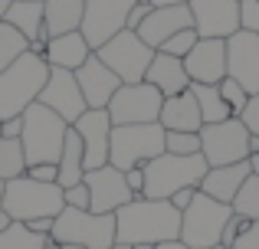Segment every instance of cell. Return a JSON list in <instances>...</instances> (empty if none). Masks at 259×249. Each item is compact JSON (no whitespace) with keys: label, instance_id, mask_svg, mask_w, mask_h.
I'll return each instance as SVG.
<instances>
[{"label":"cell","instance_id":"obj_1","mask_svg":"<svg viewBox=\"0 0 259 249\" xmlns=\"http://www.w3.org/2000/svg\"><path fill=\"white\" fill-rule=\"evenodd\" d=\"M181 220L184 213L171 200H151V197H135L121 210H115V233L118 243L138 246V243H167L181 239Z\"/></svg>","mask_w":259,"mask_h":249},{"label":"cell","instance_id":"obj_2","mask_svg":"<svg viewBox=\"0 0 259 249\" xmlns=\"http://www.w3.org/2000/svg\"><path fill=\"white\" fill-rule=\"evenodd\" d=\"M46 79H50V63L36 53H23L10 69L0 72V122L17 118L39 102Z\"/></svg>","mask_w":259,"mask_h":249},{"label":"cell","instance_id":"obj_3","mask_svg":"<svg viewBox=\"0 0 259 249\" xmlns=\"http://www.w3.org/2000/svg\"><path fill=\"white\" fill-rule=\"evenodd\" d=\"M69 128L72 125L66 118H59L53 109H46L43 102H33L23 112V134H20L26 167L30 164H59Z\"/></svg>","mask_w":259,"mask_h":249},{"label":"cell","instance_id":"obj_4","mask_svg":"<svg viewBox=\"0 0 259 249\" xmlns=\"http://www.w3.org/2000/svg\"><path fill=\"white\" fill-rule=\"evenodd\" d=\"M141 167H145V193L141 197L151 200H171L184 187H200L203 174L210 171L203 154H167V151Z\"/></svg>","mask_w":259,"mask_h":249},{"label":"cell","instance_id":"obj_5","mask_svg":"<svg viewBox=\"0 0 259 249\" xmlns=\"http://www.w3.org/2000/svg\"><path fill=\"white\" fill-rule=\"evenodd\" d=\"M4 210L20 223H30V220H39V217L56 220L66 210V190L59 184H39L30 174H20V177L7 180Z\"/></svg>","mask_w":259,"mask_h":249},{"label":"cell","instance_id":"obj_6","mask_svg":"<svg viewBox=\"0 0 259 249\" xmlns=\"http://www.w3.org/2000/svg\"><path fill=\"white\" fill-rule=\"evenodd\" d=\"M164 125H115L112 128V144H108V164L118 171H132V167L148 164L151 158L164 154Z\"/></svg>","mask_w":259,"mask_h":249},{"label":"cell","instance_id":"obj_7","mask_svg":"<svg viewBox=\"0 0 259 249\" xmlns=\"http://www.w3.org/2000/svg\"><path fill=\"white\" fill-rule=\"evenodd\" d=\"M53 243H79L85 249H108L118 243V233H115V213H92V210H76V207H66L56 217L50 233Z\"/></svg>","mask_w":259,"mask_h":249},{"label":"cell","instance_id":"obj_8","mask_svg":"<svg viewBox=\"0 0 259 249\" xmlns=\"http://www.w3.org/2000/svg\"><path fill=\"white\" fill-rule=\"evenodd\" d=\"M230 217H233L230 204H220V200L197 190L194 204L184 210V220H181V243H187L190 249L220 246L223 226L230 223Z\"/></svg>","mask_w":259,"mask_h":249},{"label":"cell","instance_id":"obj_9","mask_svg":"<svg viewBox=\"0 0 259 249\" xmlns=\"http://www.w3.org/2000/svg\"><path fill=\"white\" fill-rule=\"evenodd\" d=\"M154 53L158 49H151L135 30H121L118 36H112L105 46H99L95 56H99L121 82H145Z\"/></svg>","mask_w":259,"mask_h":249},{"label":"cell","instance_id":"obj_10","mask_svg":"<svg viewBox=\"0 0 259 249\" xmlns=\"http://www.w3.org/2000/svg\"><path fill=\"white\" fill-rule=\"evenodd\" d=\"M249 131L243 125V118H227L217 125H203L200 128V154L207 158L210 167H227V164H240L249 161Z\"/></svg>","mask_w":259,"mask_h":249},{"label":"cell","instance_id":"obj_11","mask_svg":"<svg viewBox=\"0 0 259 249\" xmlns=\"http://www.w3.org/2000/svg\"><path fill=\"white\" fill-rule=\"evenodd\" d=\"M161 105L164 95L151 82H125L108 102L112 125H151L161 122Z\"/></svg>","mask_w":259,"mask_h":249},{"label":"cell","instance_id":"obj_12","mask_svg":"<svg viewBox=\"0 0 259 249\" xmlns=\"http://www.w3.org/2000/svg\"><path fill=\"white\" fill-rule=\"evenodd\" d=\"M138 0H85L82 13V36L92 49L105 46L112 36L128 30V13Z\"/></svg>","mask_w":259,"mask_h":249},{"label":"cell","instance_id":"obj_13","mask_svg":"<svg viewBox=\"0 0 259 249\" xmlns=\"http://www.w3.org/2000/svg\"><path fill=\"white\" fill-rule=\"evenodd\" d=\"M39 102H43L46 109H53L59 118H66L69 125H76L89 112L85 95H82V89H79V79H76L72 69H53L50 66V79H46L43 92H39Z\"/></svg>","mask_w":259,"mask_h":249},{"label":"cell","instance_id":"obj_14","mask_svg":"<svg viewBox=\"0 0 259 249\" xmlns=\"http://www.w3.org/2000/svg\"><path fill=\"white\" fill-rule=\"evenodd\" d=\"M227 76L236 79L249 95L259 92V33L236 30L227 36Z\"/></svg>","mask_w":259,"mask_h":249},{"label":"cell","instance_id":"obj_15","mask_svg":"<svg viewBox=\"0 0 259 249\" xmlns=\"http://www.w3.org/2000/svg\"><path fill=\"white\" fill-rule=\"evenodd\" d=\"M85 184L92 193V213H115L135 200V190L128 187L125 171H118L115 164L85 171Z\"/></svg>","mask_w":259,"mask_h":249},{"label":"cell","instance_id":"obj_16","mask_svg":"<svg viewBox=\"0 0 259 249\" xmlns=\"http://www.w3.org/2000/svg\"><path fill=\"white\" fill-rule=\"evenodd\" d=\"M184 69H187L190 82L220 85L227 79V39L200 36L197 46L184 56Z\"/></svg>","mask_w":259,"mask_h":249},{"label":"cell","instance_id":"obj_17","mask_svg":"<svg viewBox=\"0 0 259 249\" xmlns=\"http://www.w3.org/2000/svg\"><path fill=\"white\" fill-rule=\"evenodd\" d=\"M187 7L200 36L227 39L240 30V0H190Z\"/></svg>","mask_w":259,"mask_h":249},{"label":"cell","instance_id":"obj_18","mask_svg":"<svg viewBox=\"0 0 259 249\" xmlns=\"http://www.w3.org/2000/svg\"><path fill=\"white\" fill-rule=\"evenodd\" d=\"M82 138V151H85V171L108 164V144H112V118L108 109H89L76 125H72Z\"/></svg>","mask_w":259,"mask_h":249},{"label":"cell","instance_id":"obj_19","mask_svg":"<svg viewBox=\"0 0 259 249\" xmlns=\"http://www.w3.org/2000/svg\"><path fill=\"white\" fill-rule=\"evenodd\" d=\"M76 79H79V89H82L89 109H108L112 95L125 85L99 56H95V53L82 63V69H76Z\"/></svg>","mask_w":259,"mask_h":249},{"label":"cell","instance_id":"obj_20","mask_svg":"<svg viewBox=\"0 0 259 249\" xmlns=\"http://www.w3.org/2000/svg\"><path fill=\"white\" fill-rule=\"evenodd\" d=\"M190 26H194V17H190L187 4H181V7H151V13L145 17V23L135 33H138L151 49H161V43H167L174 33L190 30Z\"/></svg>","mask_w":259,"mask_h":249},{"label":"cell","instance_id":"obj_21","mask_svg":"<svg viewBox=\"0 0 259 249\" xmlns=\"http://www.w3.org/2000/svg\"><path fill=\"white\" fill-rule=\"evenodd\" d=\"M249 174H253L249 161L227 164V167H210V171L203 174V180H200V187H197V190L207 193V197H213V200H220V204H230V207H233L236 193H240V187L246 184Z\"/></svg>","mask_w":259,"mask_h":249},{"label":"cell","instance_id":"obj_22","mask_svg":"<svg viewBox=\"0 0 259 249\" xmlns=\"http://www.w3.org/2000/svg\"><path fill=\"white\" fill-rule=\"evenodd\" d=\"M92 46H89V39L82 36V30L76 33H63V36H53L46 39V53L43 59L53 66V69H82V63L89 56H92Z\"/></svg>","mask_w":259,"mask_h":249},{"label":"cell","instance_id":"obj_23","mask_svg":"<svg viewBox=\"0 0 259 249\" xmlns=\"http://www.w3.org/2000/svg\"><path fill=\"white\" fill-rule=\"evenodd\" d=\"M145 82H151L164 98L181 95V92L190 89V76H187V69H184V59L167 56V53H154L151 66H148Z\"/></svg>","mask_w":259,"mask_h":249},{"label":"cell","instance_id":"obj_24","mask_svg":"<svg viewBox=\"0 0 259 249\" xmlns=\"http://www.w3.org/2000/svg\"><path fill=\"white\" fill-rule=\"evenodd\" d=\"M161 125L164 131H200L203 128V115H200V105H197L194 92H181V95L164 98L161 105Z\"/></svg>","mask_w":259,"mask_h":249},{"label":"cell","instance_id":"obj_25","mask_svg":"<svg viewBox=\"0 0 259 249\" xmlns=\"http://www.w3.org/2000/svg\"><path fill=\"white\" fill-rule=\"evenodd\" d=\"M46 7V39L82 30L85 0H43Z\"/></svg>","mask_w":259,"mask_h":249},{"label":"cell","instance_id":"obj_26","mask_svg":"<svg viewBox=\"0 0 259 249\" xmlns=\"http://www.w3.org/2000/svg\"><path fill=\"white\" fill-rule=\"evenodd\" d=\"M7 23L17 26L26 39H46V7L43 0H13L7 10Z\"/></svg>","mask_w":259,"mask_h":249},{"label":"cell","instance_id":"obj_27","mask_svg":"<svg viewBox=\"0 0 259 249\" xmlns=\"http://www.w3.org/2000/svg\"><path fill=\"white\" fill-rule=\"evenodd\" d=\"M56 167H59V187H76L85 180V151L76 128H69V134H66V147Z\"/></svg>","mask_w":259,"mask_h":249},{"label":"cell","instance_id":"obj_28","mask_svg":"<svg viewBox=\"0 0 259 249\" xmlns=\"http://www.w3.org/2000/svg\"><path fill=\"white\" fill-rule=\"evenodd\" d=\"M190 92H194L197 105H200L203 125H217V122H227V118H233V109H230V105L223 102V95H220V85L190 82Z\"/></svg>","mask_w":259,"mask_h":249},{"label":"cell","instance_id":"obj_29","mask_svg":"<svg viewBox=\"0 0 259 249\" xmlns=\"http://www.w3.org/2000/svg\"><path fill=\"white\" fill-rule=\"evenodd\" d=\"M46 243H53V239L43 233H33L20 220H13L7 230H0V249H43Z\"/></svg>","mask_w":259,"mask_h":249},{"label":"cell","instance_id":"obj_30","mask_svg":"<svg viewBox=\"0 0 259 249\" xmlns=\"http://www.w3.org/2000/svg\"><path fill=\"white\" fill-rule=\"evenodd\" d=\"M23 53H30V39H26L17 26H10L4 20V23H0V72L10 69Z\"/></svg>","mask_w":259,"mask_h":249},{"label":"cell","instance_id":"obj_31","mask_svg":"<svg viewBox=\"0 0 259 249\" xmlns=\"http://www.w3.org/2000/svg\"><path fill=\"white\" fill-rule=\"evenodd\" d=\"M26 174V158H23V144L10 138H0V180H13Z\"/></svg>","mask_w":259,"mask_h":249},{"label":"cell","instance_id":"obj_32","mask_svg":"<svg viewBox=\"0 0 259 249\" xmlns=\"http://www.w3.org/2000/svg\"><path fill=\"white\" fill-rule=\"evenodd\" d=\"M233 213L259 220V174H249L246 184L240 187V193H236V200H233Z\"/></svg>","mask_w":259,"mask_h":249},{"label":"cell","instance_id":"obj_33","mask_svg":"<svg viewBox=\"0 0 259 249\" xmlns=\"http://www.w3.org/2000/svg\"><path fill=\"white\" fill-rule=\"evenodd\" d=\"M164 151L167 154H200V131H167Z\"/></svg>","mask_w":259,"mask_h":249},{"label":"cell","instance_id":"obj_34","mask_svg":"<svg viewBox=\"0 0 259 249\" xmlns=\"http://www.w3.org/2000/svg\"><path fill=\"white\" fill-rule=\"evenodd\" d=\"M197 39H200V33L190 26V30H181V33H174L167 43H161V49L158 53H167V56H177V59H184L190 49L197 46Z\"/></svg>","mask_w":259,"mask_h":249},{"label":"cell","instance_id":"obj_35","mask_svg":"<svg viewBox=\"0 0 259 249\" xmlns=\"http://www.w3.org/2000/svg\"><path fill=\"white\" fill-rule=\"evenodd\" d=\"M220 95H223V102L233 109V115H236V118H240V115H243V109L249 105V92L243 89L236 79H230V76L220 82Z\"/></svg>","mask_w":259,"mask_h":249},{"label":"cell","instance_id":"obj_36","mask_svg":"<svg viewBox=\"0 0 259 249\" xmlns=\"http://www.w3.org/2000/svg\"><path fill=\"white\" fill-rule=\"evenodd\" d=\"M249 223H253V220H249V217H240V213H233V217H230V223L223 226V236H220V246L233 249V246H236V239H240L243 233L249 230Z\"/></svg>","mask_w":259,"mask_h":249},{"label":"cell","instance_id":"obj_37","mask_svg":"<svg viewBox=\"0 0 259 249\" xmlns=\"http://www.w3.org/2000/svg\"><path fill=\"white\" fill-rule=\"evenodd\" d=\"M66 190V207H76V210H92V193H89V184L82 180V184L76 187H63Z\"/></svg>","mask_w":259,"mask_h":249},{"label":"cell","instance_id":"obj_38","mask_svg":"<svg viewBox=\"0 0 259 249\" xmlns=\"http://www.w3.org/2000/svg\"><path fill=\"white\" fill-rule=\"evenodd\" d=\"M240 30L259 33V0H240Z\"/></svg>","mask_w":259,"mask_h":249},{"label":"cell","instance_id":"obj_39","mask_svg":"<svg viewBox=\"0 0 259 249\" xmlns=\"http://www.w3.org/2000/svg\"><path fill=\"white\" fill-rule=\"evenodd\" d=\"M26 174L33 180H39V184H59V167L56 164H30Z\"/></svg>","mask_w":259,"mask_h":249},{"label":"cell","instance_id":"obj_40","mask_svg":"<svg viewBox=\"0 0 259 249\" xmlns=\"http://www.w3.org/2000/svg\"><path fill=\"white\" fill-rule=\"evenodd\" d=\"M240 118H243V125H246L253 134H259V92H256V95H249V105L243 109Z\"/></svg>","mask_w":259,"mask_h":249},{"label":"cell","instance_id":"obj_41","mask_svg":"<svg viewBox=\"0 0 259 249\" xmlns=\"http://www.w3.org/2000/svg\"><path fill=\"white\" fill-rule=\"evenodd\" d=\"M233 249H259V220H253V223H249V230L243 233L240 239H236Z\"/></svg>","mask_w":259,"mask_h":249},{"label":"cell","instance_id":"obj_42","mask_svg":"<svg viewBox=\"0 0 259 249\" xmlns=\"http://www.w3.org/2000/svg\"><path fill=\"white\" fill-rule=\"evenodd\" d=\"M20 134H23V115H17V118H7V122L0 125V138L20 141Z\"/></svg>","mask_w":259,"mask_h":249},{"label":"cell","instance_id":"obj_43","mask_svg":"<svg viewBox=\"0 0 259 249\" xmlns=\"http://www.w3.org/2000/svg\"><path fill=\"white\" fill-rule=\"evenodd\" d=\"M128 177V187L135 190V197H141L145 193V167H132V171H125Z\"/></svg>","mask_w":259,"mask_h":249},{"label":"cell","instance_id":"obj_44","mask_svg":"<svg viewBox=\"0 0 259 249\" xmlns=\"http://www.w3.org/2000/svg\"><path fill=\"white\" fill-rule=\"evenodd\" d=\"M148 13H151V4H135L132 13H128V30H138V26L145 23Z\"/></svg>","mask_w":259,"mask_h":249},{"label":"cell","instance_id":"obj_45","mask_svg":"<svg viewBox=\"0 0 259 249\" xmlns=\"http://www.w3.org/2000/svg\"><path fill=\"white\" fill-rule=\"evenodd\" d=\"M194 197H197V187H184V190H177L174 197H171V204H174L177 210L184 213V210H187L190 204H194Z\"/></svg>","mask_w":259,"mask_h":249},{"label":"cell","instance_id":"obj_46","mask_svg":"<svg viewBox=\"0 0 259 249\" xmlns=\"http://www.w3.org/2000/svg\"><path fill=\"white\" fill-rule=\"evenodd\" d=\"M53 223H56L53 217H39V220H30L26 226H30L33 233H43V236H50V233H53Z\"/></svg>","mask_w":259,"mask_h":249},{"label":"cell","instance_id":"obj_47","mask_svg":"<svg viewBox=\"0 0 259 249\" xmlns=\"http://www.w3.org/2000/svg\"><path fill=\"white\" fill-rule=\"evenodd\" d=\"M154 249H190L187 243H181V239H167V243H158Z\"/></svg>","mask_w":259,"mask_h":249},{"label":"cell","instance_id":"obj_48","mask_svg":"<svg viewBox=\"0 0 259 249\" xmlns=\"http://www.w3.org/2000/svg\"><path fill=\"white\" fill-rule=\"evenodd\" d=\"M181 4H190V0H151V7H181Z\"/></svg>","mask_w":259,"mask_h":249},{"label":"cell","instance_id":"obj_49","mask_svg":"<svg viewBox=\"0 0 259 249\" xmlns=\"http://www.w3.org/2000/svg\"><path fill=\"white\" fill-rule=\"evenodd\" d=\"M10 223H13V217H10V213L4 210V207H0V230H7Z\"/></svg>","mask_w":259,"mask_h":249},{"label":"cell","instance_id":"obj_50","mask_svg":"<svg viewBox=\"0 0 259 249\" xmlns=\"http://www.w3.org/2000/svg\"><path fill=\"white\" fill-rule=\"evenodd\" d=\"M253 154H259V134L249 138V158H253Z\"/></svg>","mask_w":259,"mask_h":249},{"label":"cell","instance_id":"obj_51","mask_svg":"<svg viewBox=\"0 0 259 249\" xmlns=\"http://www.w3.org/2000/svg\"><path fill=\"white\" fill-rule=\"evenodd\" d=\"M10 4H13V0H0V23L7 20V10H10Z\"/></svg>","mask_w":259,"mask_h":249},{"label":"cell","instance_id":"obj_52","mask_svg":"<svg viewBox=\"0 0 259 249\" xmlns=\"http://www.w3.org/2000/svg\"><path fill=\"white\" fill-rule=\"evenodd\" d=\"M249 167H253V174H259V154H253V158H249Z\"/></svg>","mask_w":259,"mask_h":249},{"label":"cell","instance_id":"obj_53","mask_svg":"<svg viewBox=\"0 0 259 249\" xmlns=\"http://www.w3.org/2000/svg\"><path fill=\"white\" fill-rule=\"evenodd\" d=\"M4 190H7V180H0V207H4Z\"/></svg>","mask_w":259,"mask_h":249},{"label":"cell","instance_id":"obj_54","mask_svg":"<svg viewBox=\"0 0 259 249\" xmlns=\"http://www.w3.org/2000/svg\"><path fill=\"white\" fill-rule=\"evenodd\" d=\"M63 249H85V246H79V243H63Z\"/></svg>","mask_w":259,"mask_h":249},{"label":"cell","instance_id":"obj_55","mask_svg":"<svg viewBox=\"0 0 259 249\" xmlns=\"http://www.w3.org/2000/svg\"><path fill=\"white\" fill-rule=\"evenodd\" d=\"M108 249H132L128 243H115V246H108Z\"/></svg>","mask_w":259,"mask_h":249},{"label":"cell","instance_id":"obj_56","mask_svg":"<svg viewBox=\"0 0 259 249\" xmlns=\"http://www.w3.org/2000/svg\"><path fill=\"white\" fill-rule=\"evenodd\" d=\"M132 249H154L151 243H138V246H132Z\"/></svg>","mask_w":259,"mask_h":249},{"label":"cell","instance_id":"obj_57","mask_svg":"<svg viewBox=\"0 0 259 249\" xmlns=\"http://www.w3.org/2000/svg\"><path fill=\"white\" fill-rule=\"evenodd\" d=\"M43 249H63V246H59V243H46Z\"/></svg>","mask_w":259,"mask_h":249},{"label":"cell","instance_id":"obj_58","mask_svg":"<svg viewBox=\"0 0 259 249\" xmlns=\"http://www.w3.org/2000/svg\"><path fill=\"white\" fill-rule=\"evenodd\" d=\"M210 249H227V246H210Z\"/></svg>","mask_w":259,"mask_h":249},{"label":"cell","instance_id":"obj_59","mask_svg":"<svg viewBox=\"0 0 259 249\" xmlns=\"http://www.w3.org/2000/svg\"><path fill=\"white\" fill-rule=\"evenodd\" d=\"M138 4H151V0H138Z\"/></svg>","mask_w":259,"mask_h":249},{"label":"cell","instance_id":"obj_60","mask_svg":"<svg viewBox=\"0 0 259 249\" xmlns=\"http://www.w3.org/2000/svg\"><path fill=\"white\" fill-rule=\"evenodd\" d=\"M0 125H4V122H0Z\"/></svg>","mask_w":259,"mask_h":249}]
</instances>
